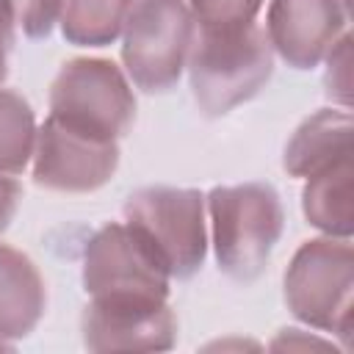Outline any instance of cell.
<instances>
[{"label":"cell","mask_w":354,"mask_h":354,"mask_svg":"<svg viewBox=\"0 0 354 354\" xmlns=\"http://www.w3.org/2000/svg\"><path fill=\"white\" fill-rule=\"evenodd\" d=\"M351 113L337 108H321L307 116L290 136L282 166L290 177H313L321 169L351 158Z\"/></svg>","instance_id":"7c38bea8"},{"label":"cell","mask_w":354,"mask_h":354,"mask_svg":"<svg viewBox=\"0 0 354 354\" xmlns=\"http://www.w3.org/2000/svg\"><path fill=\"white\" fill-rule=\"evenodd\" d=\"M124 221L163 260L171 279H191L207 254L205 196L196 188L149 185L127 196Z\"/></svg>","instance_id":"8992f818"},{"label":"cell","mask_w":354,"mask_h":354,"mask_svg":"<svg viewBox=\"0 0 354 354\" xmlns=\"http://www.w3.org/2000/svg\"><path fill=\"white\" fill-rule=\"evenodd\" d=\"M36 116L30 102L8 88H0V171L22 174L36 147Z\"/></svg>","instance_id":"9a60e30c"},{"label":"cell","mask_w":354,"mask_h":354,"mask_svg":"<svg viewBox=\"0 0 354 354\" xmlns=\"http://www.w3.org/2000/svg\"><path fill=\"white\" fill-rule=\"evenodd\" d=\"M185 69L199 111L216 119L249 102L268 83L274 50L254 22L235 30L196 28Z\"/></svg>","instance_id":"6da1fadb"},{"label":"cell","mask_w":354,"mask_h":354,"mask_svg":"<svg viewBox=\"0 0 354 354\" xmlns=\"http://www.w3.org/2000/svg\"><path fill=\"white\" fill-rule=\"evenodd\" d=\"M351 158H343L318 174L307 177L301 191L304 218L332 238H351L354 232V205H351Z\"/></svg>","instance_id":"4fadbf2b"},{"label":"cell","mask_w":354,"mask_h":354,"mask_svg":"<svg viewBox=\"0 0 354 354\" xmlns=\"http://www.w3.org/2000/svg\"><path fill=\"white\" fill-rule=\"evenodd\" d=\"M196 28L205 30H235L254 22L263 0H188Z\"/></svg>","instance_id":"2e32d148"},{"label":"cell","mask_w":354,"mask_h":354,"mask_svg":"<svg viewBox=\"0 0 354 354\" xmlns=\"http://www.w3.org/2000/svg\"><path fill=\"white\" fill-rule=\"evenodd\" d=\"M0 348H14V343H11V340H6V337H0Z\"/></svg>","instance_id":"44dd1931"},{"label":"cell","mask_w":354,"mask_h":354,"mask_svg":"<svg viewBox=\"0 0 354 354\" xmlns=\"http://www.w3.org/2000/svg\"><path fill=\"white\" fill-rule=\"evenodd\" d=\"M19 199H22V185L14 180V174L0 171V235L11 227L19 210Z\"/></svg>","instance_id":"d6986e66"},{"label":"cell","mask_w":354,"mask_h":354,"mask_svg":"<svg viewBox=\"0 0 354 354\" xmlns=\"http://www.w3.org/2000/svg\"><path fill=\"white\" fill-rule=\"evenodd\" d=\"M14 30H17V22H14L11 3L0 0V83L8 77V55L14 47Z\"/></svg>","instance_id":"ffe728a7"},{"label":"cell","mask_w":354,"mask_h":354,"mask_svg":"<svg viewBox=\"0 0 354 354\" xmlns=\"http://www.w3.org/2000/svg\"><path fill=\"white\" fill-rule=\"evenodd\" d=\"M47 310V285L36 263L0 243V337H28Z\"/></svg>","instance_id":"8fae6325"},{"label":"cell","mask_w":354,"mask_h":354,"mask_svg":"<svg viewBox=\"0 0 354 354\" xmlns=\"http://www.w3.org/2000/svg\"><path fill=\"white\" fill-rule=\"evenodd\" d=\"M205 202L218 268L238 282L257 279L285 230L279 194L266 183L216 185Z\"/></svg>","instance_id":"7a4b0ae2"},{"label":"cell","mask_w":354,"mask_h":354,"mask_svg":"<svg viewBox=\"0 0 354 354\" xmlns=\"http://www.w3.org/2000/svg\"><path fill=\"white\" fill-rule=\"evenodd\" d=\"M80 332L88 351H166L177 343V318L166 299H91Z\"/></svg>","instance_id":"9c48e42d"},{"label":"cell","mask_w":354,"mask_h":354,"mask_svg":"<svg viewBox=\"0 0 354 354\" xmlns=\"http://www.w3.org/2000/svg\"><path fill=\"white\" fill-rule=\"evenodd\" d=\"M50 116L119 141L136 122V97L127 75L108 58H72L50 83Z\"/></svg>","instance_id":"5b68a950"},{"label":"cell","mask_w":354,"mask_h":354,"mask_svg":"<svg viewBox=\"0 0 354 354\" xmlns=\"http://www.w3.org/2000/svg\"><path fill=\"white\" fill-rule=\"evenodd\" d=\"M196 36L188 0H133L122 30L127 77L147 94L177 86Z\"/></svg>","instance_id":"277c9868"},{"label":"cell","mask_w":354,"mask_h":354,"mask_svg":"<svg viewBox=\"0 0 354 354\" xmlns=\"http://www.w3.org/2000/svg\"><path fill=\"white\" fill-rule=\"evenodd\" d=\"M346 0H271L266 39L293 69L318 66L346 33Z\"/></svg>","instance_id":"30bf717a"},{"label":"cell","mask_w":354,"mask_h":354,"mask_svg":"<svg viewBox=\"0 0 354 354\" xmlns=\"http://www.w3.org/2000/svg\"><path fill=\"white\" fill-rule=\"evenodd\" d=\"M8 3L14 11L17 28L28 39H47L55 22H61L66 0H8Z\"/></svg>","instance_id":"e0dca14e"},{"label":"cell","mask_w":354,"mask_h":354,"mask_svg":"<svg viewBox=\"0 0 354 354\" xmlns=\"http://www.w3.org/2000/svg\"><path fill=\"white\" fill-rule=\"evenodd\" d=\"M326 75H324V86H326V97L335 100L343 111L351 108V36L348 30L335 41V47L326 53Z\"/></svg>","instance_id":"ac0fdd59"},{"label":"cell","mask_w":354,"mask_h":354,"mask_svg":"<svg viewBox=\"0 0 354 354\" xmlns=\"http://www.w3.org/2000/svg\"><path fill=\"white\" fill-rule=\"evenodd\" d=\"M133 0H66L61 14V33L75 47L113 44L122 30Z\"/></svg>","instance_id":"5bb4252c"},{"label":"cell","mask_w":354,"mask_h":354,"mask_svg":"<svg viewBox=\"0 0 354 354\" xmlns=\"http://www.w3.org/2000/svg\"><path fill=\"white\" fill-rule=\"evenodd\" d=\"M354 252L348 238L304 241L285 271V304L307 326L351 346Z\"/></svg>","instance_id":"3957f363"},{"label":"cell","mask_w":354,"mask_h":354,"mask_svg":"<svg viewBox=\"0 0 354 354\" xmlns=\"http://www.w3.org/2000/svg\"><path fill=\"white\" fill-rule=\"evenodd\" d=\"M33 183L58 194H88L102 188L119 169V144L75 130L47 116L36 133Z\"/></svg>","instance_id":"ba28073f"},{"label":"cell","mask_w":354,"mask_h":354,"mask_svg":"<svg viewBox=\"0 0 354 354\" xmlns=\"http://www.w3.org/2000/svg\"><path fill=\"white\" fill-rule=\"evenodd\" d=\"M169 282L158 252L127 221L100 227L83 249V290L91 299H169Z\"/></svg>","instance_id":"52a82bcc"}]
</instances>
